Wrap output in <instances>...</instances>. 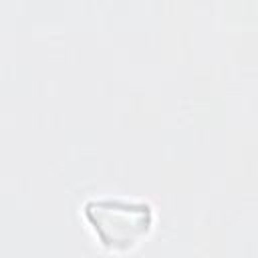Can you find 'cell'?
<instances>
[{
    "label": "cell",
    "mask_w": 258,
    "mask_h": 258,
    "mask_svg": "<svg viewBox=\"0 0 258 258\" xmlns=\"http://www.w3.org/2000/svg\"><path fill=\"white\" fill-rule=\"evenodd\" d=\"M85 218L99 242L111 250L133 248L153 226V210L147 202H131L123 198L87 202Z\"/></svg>",
    "instance_id": "cell-1"
}]
</instances>
